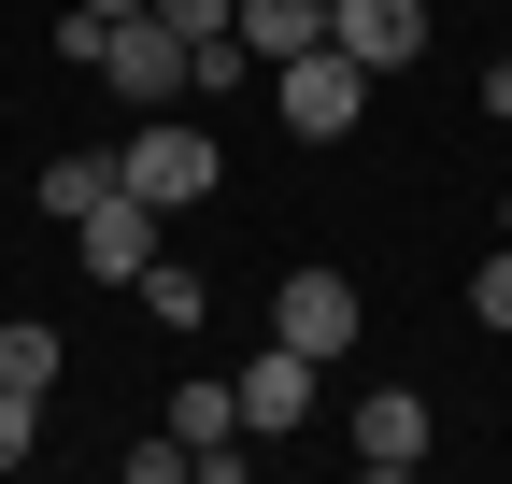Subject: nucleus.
Instances as JSON below:
<instances>
[{"instance_id": "16", "label": "nucleus", "mask_w": 512, "mask_h": 484, "mask_svg": "<svg viewBox=\"0 0 512 484\" xmlns=\"http://www.w3.org/2000/svg\"><path fill=\"white\" fill-rule=\"evenodd\" d=\"M86 15H143V0H86Z\"/></svg>"}, {"instance_id": "13", "label": "nucleus", "mask_w": 512, "mask_h": 484, "mask_svg": "<svg viewBox=\"0 0 512 484\" xmlns=\"http://www.w3.org/2000/svg\"><path fill=\"white\" fill-rule=\"evenodd\" d=\"M0 385H29V399L57 385V328H43V314H15V328H0Z\"/></svg>"}, {"instance_id": "15", "label": "nucleus", "mask_w": 512, "mask_h": 484, "mask_svg": "<svg viewBox=\"0 0 512 484\" xmlns=\"http://www.w3.org/2000/svg\"><path fill=\"white\" fill-rule=\"evenodd\" d=\"M470 314H484V328H512V242H498L484 271H470Z\"/></svg>"}, {"instance_id": "6", "label": "nucleus", "mask_w": 512, "mask_h": 484, "mask_svg": "<svg viewBox=\"0 0 512 484\" xmlns=\"http://www.w3.org/2000/svg\"><path fill=\"white\" fill-rule=\"evenodd\" d=\"M228 385H242V428L271 442V428H313V385H328V371H313L299 342H256L242 371H228Z\"/></svg>"}, {"instance_id": "2", "label": "nucleus", "mask_w": 512, "mask_h": 484, "mask_svg": "<svg viewBox=\"0 0 512 484\" xmlns=\"http://www.w3.org/2000/svg\"><path fill=\"white\" fill-rule=\"evenodd\" d=\"M271 342H299L313 371H342V356L370 342V299H356V271H328V257H313V271H285V285H271Z\"/></svg>"}, {"instance_id": "8", "label": "nucleus", "mask_w": 512, "mask_h": 484, "mask_svg": "<svg viewBox=\"0 0 512 484\" xmlns=\"http://www.w3.org/2000/svg\"><path fill=\"white\" fill-rule=\"evenodd\" d=\"M72 257H86V285H143V257H157V200H100L86 228H72Z\"/></svg>"}, {"instance_id": "10", "label": "nucleus", "mask_w": 512, "mask_h": 484, "mask_svg": "<svg viewBox=\"0 0 512 484\" xmlns=\"http://www.w3.org/2000/svg\"><path fill=\"white\" fill-rule=\"evenodd\" d=\"M100 200H114V143H72V157H43V214H72V228H86Z\"/></svg>"}, {"instance_id": "3", "label": "nucleus", "mask_w": 512, "mask_h": 484, "mask_svg": "<svg viewBox=\"0 0 512 484\" xmlns=\"http://www.w3.org/2000/svg\"><path fill=\"white\" fill-rule=\"evenodd\" d=\"M356 100H370V72H356L342 43H313V57H285V72H271V114H285L299 143H342V129H356Z\"/></svg>"}, {"instance_id": "9", "label": "nucleus", "mask_w": 512, "mask_h": 484, "mask_svg": "<svg viewBox=\"0 0 512 484\" xmlns=\"http://www.w3.org/2000/svg\"><path fill=\"white\" fill-rule=\"evenodd\" d=\"M242 57H256V72H285V57H313V43H328V0H242Z\"/></svg>"}, {"instance_id": "5", "label": "nucleus", "mask_w": 512, "mask_h": 484, "mask_svg": "<svg viewBox=\"0 0 512 484\" xmlns=\"http://www.w3.org/2000/svg\"><path fill=\"white\" fill-rule=\"evenodd\" d=\"M427 456H441L427 399H413V385H370V399H356V470H370V484H399V470H427Z\"/></svg>"}, {"instance_id": "4", "label": "nucleus", "mask_w": 512, "mask_h": 484, "mask_svg": "<svg viewBox=\"0 0 512 484\" xmlns=\"http://www.w3.org/2000/svg\"><path fill=\"white\" fill-rule=\"evenodd\" d=\"M100 86H114V100H185V29L157 15V0L100 29Z\"/></svg>"}, {"instance_id": "17", "label": "nucleus", "mask_w": 512, "mask_h": 484, "mask_svg": "<svg viewBox=\"0 0 512 484\" xmlns=\"http://www.w3.org/2000/svg\"><path fill=\"white\" fill-rule=\"evenodd\" d=\"M498 242H512V200H498Z\"/></svg>"}, {"instance_id": "1", "label": "nucleus", "mask_w": 512, "mask_h": 484, "mask_svg": "<svg viewBox=\"0 0 512 484\" xmlns=\"http://www.w3.org/2000/svg\"><path fill=\"white\" fill-rule=\"evenodd\" d=\"M114 186H128V200H157V214H200V200L228 186V157H214L200 114H143V129L114 143Z\"/></svg>"}, {"instance_id": "7", "label": "nucleus", "mask_w": 512, "mask_h": 484, "mask_svg": "<svg viewBox=\"0 0 512 484\" xmlns=\"http://www.w3.org/2000/svg\"><path fill=\"white\" fill-rule=\"evenodd\" d=\"M328 43L356 72H413L427 57V0H328Z\"/></svg>"}, {"instance_id": "14", "label": "nucleus", "mask_w": 512, "mask_h": 484, "mask_svg": "<svg viewBox=\"0 0 512 484\" xmlns=\"http://www.w3.org/2000/svg\"><path fill=\"white\" fill-rule=\"evenodd\" d=\"M29 456H43V399H29V385H0V470H29Z\"/></svg>"}, {"instance_id": "11", "label": "nucleus", "mask_w": 512, "mask_h": 484, "mask_svg": "<svg viewBox=\"0 0 512 484\" xmlns=\"http://www.w3.org/2000/svg\"><path fill=\"white\" fill-rule=\"evenodd\" d=\"M128 299H143L157 328H200V314H214V285L185 271V257H143V285H128Z\"/></svg>"}, {"instance_id": "12", "label": "nucleus", "mask_w": 512, "mask_h": 484, "mask_svg": "<svg viewBox=\"0 0 512 484\" xmlns=\"http://www.w3.org/2000/svg\"><path fill=\"white\" fill-rule=\"evenodd\" d=\"M256 86V57H242V29H214V43H185V100H242Z\"/></svg>"}]
</instances>
